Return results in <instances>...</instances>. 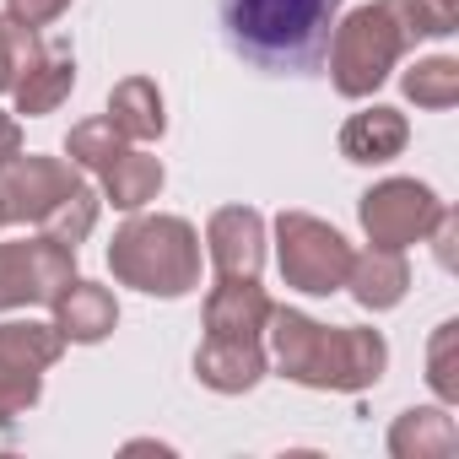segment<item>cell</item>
Returning a JSON list of instances; mask_svg holds the SVG:
<instances>
[{
  "label": "cell",
  "mask_w": 459,
  "mask_h": 459,
  "mask_svg": "<svg viewBox=\"0 0 459 459\" xmlns=\"http://www.w3.org/2000/svg\"><path fill=\"white\" fill-rule=\"evenodd\" d=\"M265 341H271V362L281 378L303 384V389H330V394H362L384 378L389 368V346L378 330H362V325H319L298 308H271V325H265Z\"/></svg>",
  "instance_id": "obj_1"
},
{
  "label": "cell",
  "mask_w": 459,
  "mask_h": 459,
  "mask_svg": "<svg viewBox=\"0 0 459 459\" xmlns=\"http://www.w3.org/2000/svg\"><path fill=\"white\" fill-rule=\"evenodd\" d=\"M346 0H221V33L249 65L303 76L325 60Z\"/></svg>",
  "instance_id": "obj_2"
},
{
  "label": "cell",
  "mask_w": 459,
  "mask_h": 459,
  "mask_svg": "<svg viewBox=\"0 0 459 459\" xmlns=\"http://www.w3.org/2000/svg\"><path fill=\"white\" fill-rule=\"evenodd\" d=\"M108 271L119 287H135L146 298H189L200 287V233L168 211H130V221L108 244Z\"/></svg>",
  "instance_id": "obj_3"
},
{
  "label": "cell",
  "mask_w": 459,
  "mask_h": 459,
  "mask_svg": "<svg viewBox=\"0 0 459 459\" xmlns=\"http://www.w3.org/2000/svg\"><path fill=\"white\" fill-rule=\"evenodd\" d=\"M405 49H411V39H405L400 17L384 6V0H368V6L346 12V17L335 22V33H330V49H325V60H330V87H335L341 98L362 103V98H373V92L394 76V65H400Z\"/></svg>",
  "instance_id": "obj_4"
},
{
  "label": "cell",
  "mask_w": 459,
  "mask_h": 459,
  "mask_svg": "<svg viewBox=\"0 0 459 459\" xmlns=\"http://www.w3.org/2000/svg\"><path fill=\"white\" fill-rule=\"evenodd\" d=\"M351 255L357 249L325 216H308V211H281L276 216V265H281V281L292 292H308V298L346 292Z\"/></svg>",
  "instance_id": "obj_5"
},
{
  "label": "cell",
  "mask_w": 459,
  "mask_h": 459,
  "mask_svg": "<svg viewBox=\"0 0 459 459\" xmlns=\"http://www.w3.org/2000/svg\"><path fill=\"white\" fill-rule=\"evenodd\" d=\"M65 357L55 319H6L0 325V427L22 421L44 400V373Z\"/></svg>",
  "instance_id": "obj_6"
},
{
  "label": "cell",
  "mask_w": 459,
  "mask_h": 459,
  "mask_svg": "<svg viewBox=\"0 0 459 459\" xmlns=\"http://www.w3.org/2000/svg\"><path fill=\"white\" fill-rule=\"evenodd\" d=\"M82 184L87 178L76 162L17 152L12 162H0V216H6V227H49Z\"/></svg>",
  "instance_id": "obj_7"
},
{
  "label": "cell",
  "mask_w": 459,
  "mask_h": 459,
  "mask_svg": "<svg viewBox=\"0 0 459 459\" xmlns=\"http://www.w3.org/2000/svg\"><path fill=\"white\" fill-rule=\"evenodd\" d=\"M71 281H76V249L71 244H60L49 233L0 244V314L55 303Z\"/></svg>",
  "instance_id": "obj_8"
},
{
  "label": "cell",
  "mask_w": 459,
  "mask_h": 459,
  "mask_svg": "<svg viewBox=\"0 0 459 459\" xmlns=\"http://www.w3.org/2000/svg\"><path fill=\"white\" fill-rule=\"evenodd\" d=\"M357 216L373 249H411V244H427L432 221L443 216V200L421 178H378L357 200Z\"/></svg>",
  "instance_id": "obj_9"
},
{
  "label": "cell",
  "mask_w": 459,
  "mask_h": 459,
  "mask_svg": "<svg viewBox=\"0 0 459 459\" xmlns=\"http://www.w3.org/2000/svg\"><path fill=\"white\" fill-rule=\"evenodd\" d=\"M265 216L255 205H221L211 211L205 221V255L216 265V276H244V281H260L265 271Z\"/></svg>",
  "instance_id": "obj_10"
},
{
  "label": "cell",
  "mask_w": 459,
  "mask_h": 459,
  "mask_svg": "<svg viewBox=\"0 0 459 459\" xmlns=\"http://www.w3.org/2000/svg\"><path fill=\"white\" fill-rule=\"evenodd\" d=\"M271 292L260 281L244 276H216L211 298H205V335H227V341H265L271 325Z\"/></svg>",
  "instance_id": "obj_11"
},
{
  "label": "cell",
  "mask_w": 459,
  "mask_h": 459,
  "mask_svg": "<svg viewBox=\"0 0 459 459\" xmlns=\"http://www.w3.org/2000/svg\"><path fill=\"white\" fill-rule=\"evenodd\" d=\"M271 373L265 341H227V335H205L195 351V378L211 394H249L260 378Z\"/></svg>",
  "instance_id": "obj_12"
},
{
  "label": "cell",
  "mask_w": 459,
  "mask_h": 459,
  "mask_svg": "<svg viewBox=\"0 0 459 459\" xmlns=\"http://www.w3.org/2000/svg\"><path fill=\"white\" fill-rule=\"evenodd\" d=\"M405 146H411V119L389 103H368L341 125V157L346 162L378 168V162H394Z\"/></svg>",
  "instance_id": "obj_13"
},
{
  "label": "cell",
  "mask_w": 459,
  "mask_h": 459,
  "mask_svg": "<svg viewBox=\"0 0 459 459\" xmlns=\"http://www.w3.org/2000/svg\"><path fill=\"white\" fill-rule=\"evenodd\" d=\"M346 292H351L357 308H368V314L400 308L405 292H411V260H405V249H373V244H368L362 255H351Z\"/></svg>",
  "instance_id": "obj_14"
},
{
  "label": "cell",
  "mask_w": 459,
  "mask_h": 459,
  "mask_svg": "<svg viewBox=\"0 0 459 459\" xmlns=\"http://www.w3.org/2000/svg\"><path fill=\"white\" fill-rule=\"evenodd\" d=\"M49 308H55V330L65 335V346H98V341H108L114 325H119L114 292L98 287V281H87V276H76Z\"/></svg>",
  "instance_id": "obj_15"
},
{
  "label": "cell",
  "mask_w": 459,
  "mask_h": 459,
  "mask_svg": "<svg viewBox=\"0 0 459 459\" xmlns=\"http://www.w3.org/2000/svg\"><path fill=\"white\" fill-rule=\"evenodd\" d=\"M108 119H114V130H119L130 146H152V141H162V130H168V108H162L157 82H152V76H125V82L108 92Z\"/></svg>",
  "instance_id": "obj_16"
},
{
  "label": "cell",
  "mask_w": 459,
  "mask_h": 459,
  "mask_svg": "<svg viewBox=\"0 0 459 459\" xmlns=\"http://www.w3.org/2000/svg\"><path fill=\"white\" fill-rule=\"evenodd\" d=\"M71 92H76V60H71L65 49H39V60H33V65L22 71V82L12 87L22 119H44V114H55Z\"/></svg>",
  "instance_id": "obj_17"
},
{
  "label": "cell",
  "mask_w": 459,
  "mask_h": 459,
  "mask_svg": "<svg viewBox=\"0 0 459 459\" xmlns=\"http://www.w3.org/2000/svg\"><path fill=\"white\" fill-rule=\"evenodd\" d=\"M103 200L114 205V211H146L157 195H162V184H168V173H162V162L152 157V152H141V146H125L103 173Z\"/></svg>",
  "instance_id": "obj_18"
},
{
  "label": "cell",
  "mask_w": 459,
  "mask_h": 459,
  "mask_svg": "<svg viewBox=\"0 0 459 459\" xmlns=\"http://www.w3.org/2000/svg\"><path fill=\"white\" fill-rule=\"evenodd\" d=\"M459 448V427L448 416V405H411L394 416L389 427V454L394 459H437Z\"/></svg>",
  "instance_id": "obj_19"
},
{
  "label": "cell",
  "mask_w": 459,
  "mask_h": 459,
  "mask_svg": "<svg viewBox=\"0 0 459 459\" xmlns=\"http://www.w3.org/2000/svg\"><path fill=\"white\" fill-rule=\"evenodd\" d=\"M400 92L416 103V108H454L459 103V60L454 55H432V60H416L405 76H400Z\"/></svg>",
  "instance_id": "obj_20"
},
{
  "label": "cell",
  "mask_w": 459,
  "mask_h": 459,
  "mask_svg": "<svg viewBox=\"0 0 459 459\" xmlns=\"http://www.w3.org/2000/svg\"><path fill=\"white\" fill-rule=\"evenodd\" d=\"M125 146H130V141L114 130V119H108V114L82 119V125H71V135H65V157H71L82 173H103Z\"/></svg>",
  "instance_id": "obj_21"
},
{
  "label": "cell",
  "mask_w": 459,
  "mask_h": 459,
  "mask_svg": "<svg viewBox=\"0 0 459 459\" xmlns=\"http://www.w3.org/2000/svg\"><path fill=\"white\" fill-rule=\"evenodd\" d=\"M39 28H22L17 17H0V98H6L17 82H22V71L39 60Z\"/></svg>",
  "instance_id": "obj_22"
},
{
  "label": "cell",
  "mask_w": 459,
  "mask_h": 459,
  "mask_svg": "<svg viewBox=\"0 0 459 459\" xmlns=\"http://www.w3.org/2000/svg\"><path fill=\"white\" fill-rule=\"evenodd\" d=\"M454 341H459V319H443V325L432 330V346H427V378H432V389H437V400H443V405H454V400H459Z\"/></svg>",
  "instance_id": "obj_23"
},
{
  "label": "cell",
  "mask_w": 459,
  "mask_h": 459,
  "mask_svg": "<svg viewBox=\"0 0 459 459\" xmlns=\"http://www.w3.org/2000/svg\"><path fill=\"white\" fill-rule=\"evenodd\" d=\"M71 12V0H6V17H17L22 28H49Z\"/></svg>",
  "instance_id": "obj_24"
},
{
  "label": "cell",
  "mask_w": 459,
  "mask_h": 459,
  "mask_svg": "<svg viewBox=\"0 0 459 459\" xmlns=\"http://www.w3.org/2000/svg\"><path fill=\"white\" fill-rule=\"evenodd\" d=\"M454 227H459V221H454V211L443 205V216L432 221V233H427V238H432V255H437L443 271H454Z\"/></svg>",
  "instance_id": "obj_25"
},
{
  "label": "cell",
  "mask_w": 459,
  "mask_h": 459,
  "mask_svg": "<svg viewBox=\"0 0 459 459\" xmlns=\"http://www.w3.org/2000/svg\"><path fill=\"white\" fill-rule=\"evenodd\" d=\"M22 152V119L17 114H0V162H12Z\"/></svg>",
  "instance_id": "obj_26"
},
{
  "label": "cell",
  "mask_w": 459,
  "mask_h": 459,
  "mask_svg": "<svg viewBox=\"0 0 459 459\" xmlns=\"http://www.w3.org/2000/svg\"><path fill=\"white\" fill-rule=\"evenodd\" d=\"M443 6H454V12H459V0H443Z\"/></svg>",
  "instance_id": "obj_27"
},
{
  "label": "cell",
  "mask_w": 459,
  "mask_h": 459,
  "mask_svg": "<svg viewBox=\"0 0 459 459\" xmlns=\"http://www.w3.org/2000/svg\"><path fill=\"white\" fill-rule=\"evenodd\" d=\"M0 227H6V216H0Z\"/></svg>",
  "instance_id": "obj_28"
}]
</instances>
